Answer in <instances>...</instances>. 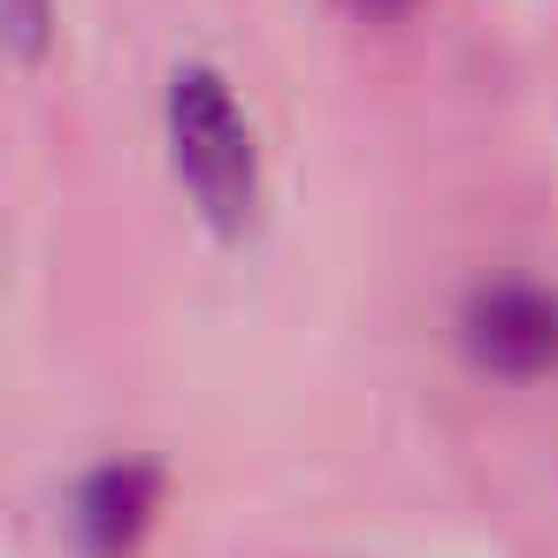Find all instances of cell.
<instances>
[{
  "label": "cell",
  "instance_id": "3957f363",
  "mask_svg": "<svg viewBox=\"0 0 558 558\" xmlns=\"http://www.w3.org/2000/svg\"><path fill=\"white\" fill-rule=\"evenodd\" d=\"M154 505H161V474L146 459H108L100 474H85L70 505V535L85 558H131L138 535L154 527Z\"/></svg>",
  "mask_w": 558,
  "mask_h": 558
},
{
  "label": "cell",
  "instance_id": "277c9868",
  "mask_svg": "<svg viewBox=\"0 0 558 558\" xmlns=\"http://www.w3.org/2000/svg\"><path fill=\"white\" fill-rule=\"evenodd\" d=\"M0 24H9V54L32 70L47 54V32H54V0H0Z\"/></svg>",
  "mask_w": 558,
  "mask_h": 558
},
{
  "label": "cell",
  "instance_id": "5b68a950",
  "mask_svg": "<svg viewBox=\"0 0 558 558\" xmlns=\"http://www.w3.org/2000/svg\"><path fill=\"white\" fill-rule=\"evenodd\" d=\"M344 9H352V16H405L413 0H344Z\"/></svg>",
  "mask_w": 558,
  "mask_h": 558
},
{
  "label": "cell",
  "instance_id": "6da1fadb",
  "mask_svg": "<svg viewBox=\"0 0 558 558\" xmlns=\"http://www.w3.org/2000/svg\"><path fill=\"white\" fill-rule=\"evenodd\" d=\"M161 123H169V169H177V184L192 192V207L222 238H238L253 222V207H260V146H253V123H245L238 93L207 62H184L169 77Z\"/></svg>",
  "mask_w": 558,
  "mask_h": 558
},
{
  "label": "cell",
  "instance_id": "7a4b0ae2",
  "mask_svg": "<svg viewBox=\"0 0 558 558\" xmlns=\"http://www.w3.org/2000/svg\"><path fill=\"white\" fill-rule=\"evenodd\" d=\"M466 360L497 383H535L558 367V291L543 283H489L466 299Z\"/></svg>",
  "mask_w": 558,
  "mask_h": 558
}]
</instances>
